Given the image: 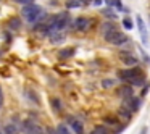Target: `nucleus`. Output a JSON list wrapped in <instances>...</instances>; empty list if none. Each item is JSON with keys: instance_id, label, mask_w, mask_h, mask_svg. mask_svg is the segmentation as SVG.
Wrapping results in <instances>:
<instances>
[{"instance_id": "2", "label": "nucleus", "mask_w": 150, "mask_h": 134, "mask_svg": "<svg viewBox=\"0 0 150 134\" xmlns=\"http://www.w3.org/2000/svg\"><path fill=\"white\" fill-rule=\"evenodd\" d=\"M69 24V15L68 13H58L52 18V21L49 23V33H55V31H63ZM49 34V36H50Z\"/></svg>"}, {"instance_id": "24", "label": "nucleus", "mask_w": 150, "mask_h": 134, "mask_svg": "<svg viewBox=\"0 0 150 134\" xmlns=\"http://www.w3.org/2000/svg\"><path fill=\"white\" fill-rule=\"evenodd\" d=\"M102 86H103L105 89L111 87V86H113V79H105V81H102Z\"/></svg>"}, {"instance_id": "26", "label": "nucleus", "mask_w": 150, "mask_h": 134, "mask_svg": "<svg viewBox=\"0 0 150 134\" xmlns=\"http://www.w3.org/2000/svg\"><path fill=\"white\" fill-rule=\"evenodd\" d=\"M18 4H21V5H29V4H33V0H16Z\"/></svg>"}, {"instance_id": "7", "label": "nucleus", "mask_w": 150, "mask_h": 134, "mask_svg": "<svg viewBox=\"0 0 150 134\" xmlns=\"http://www.w3.org/2000/svg\"><path fill=\"white\" fill-rule=\"evenodd\" d=\"M136 21H137V26H139V31H140L142 42L147 44V40H149V33H147V28H145V23H144L142 16H140V15H137V16H136Z\"/></svg>"}, {"instance_id": "15", "label": "nucleus", "mask_w": 150, "mask_h": 134, "mask_svg": "<svg viewBox=\"0 0 150 134\" xmlns=\"http://www.w3.org/2000/svg\"><path fill=\"white\" fill-rule=\"evenodd\" d=\"M73 55H74V49H65V50H62V52L58 53L60 60H66V58H69V57H73Z\"/></svg>"}, {"instance_id": "8", "label": "nucleus", "mask_w": 150, "mask_h": 134, "mask_svg": "<svg viewBox=\"0 0 150 134\" xmlns=\"http://www.w3.org/2000/svg\"><path fill=\"white\" fill-rule=\"evenodd\" d=\"M120 60L123 63H126V65H129V66H134L137 63V58L131 52H120Z\"/></svg>"}, {"instance_id": "19", "label": "nucleus", "mask_w": 150, "mask_h": 134, "mask_svg": "<svg viewBox=\"0 0 150 134\" xmlns=\"http://www.w3.org/2000/svg\"><path fill=\"white\" fill-rule=\"evenodd\" d=\"M91 134H108V131H107V128H105V126H97V128L92 129Z\"/></svg>"}, {"instance_id": "3", "label": "nucleus", "mask_w": 150, "mask_h": 134, "mask_svg": "<svg viewBox=\"0 0 150 134\" xmlns=\"http://www.w3.org/2000/svg\"><path fill=\"white\" fill-rule=\"evenodd\" d=\"M105 39H107V42L115 44V45H123V44L127 42V36H126L124 33H120L118 29L108 33L107 36H105Z\"/></svg>"}, {"instance_id": "18", "label": "nucleus", "mask_w": 150, "mask_h": 134, "mask_svg": "<svg viewBox=\"0 0 150 134\" xmlns=\"http://www.w3.org/2000/svg\"><path fill=\"white\" fill-rule=\"evenodd\" d=\"M105 124H108V126H118L120 121H118L116 118H113V116H108V118H105Z\"/></svg>"}, {"instance_id": "29", "label": "nucleus", "mask_w": 150, "mask_h": 134, "mask_svg": "<svg viewBox=\"0 0 150 134\" xmlns=\"http://www.w3.org/2000/svg\"><path fill=\"white\" fill-rule=\"evenodd\" d=\"M2 104H4V94H2V89H0V107H2Z\"/></svg>"}, {"instance_id": "4", "label": "nucleus", "mask_w": 150, "mask_h": 134, "mask_svg": "<svg viewBox=\"0 0 150 134\" xmlns=\"http://www.w3.org/2000/svg\"><path fill=\"white\" fill-rule=\"evenodd\" d=\"M137 76H142V71L139 68H134V69H120L118 71V78L121 81H126V82H131L132 79H136Z\"/></svg>"}, {"instance_id": "6", "label": "nucleus", "mask_w": 150, "mask_h": 134, "mask_svg": "<svg viewBox=\"0 0 150 134\" xmlns=\"http://www.w3.org/2000/svg\"><path fill=\"white\" fill-rule=\"evenodd\" d=\"M89 26H91V20H89V18H84V16L76 18V20L73 21V29H76V31H87Z\"/></svg>"}, {"instance_id": "13", "label": "nucleus", "mask_w": 150, "mask_h": 134, "mask_svg": "<svg viewBox=\"0 0 150 134\" xmlns=\"http://www.w3.org/2000/svg\"><path fill=\"white\" fill-rule=\"evenodd\" d=\"M26 131H28V134H42V129H40L37 124H31V123H28L26 126Z\"/></svg>"}, {"instance_id": "25", "label": "nucleus", "mask_w": 150, "mask_h": 134, "mask_svg": "<svg viewBox=\"0 0 150 134\" xmlns=\"http://www.w3.org/2000/svg\"><path fill=\"white\" fill-rule=\"evenodd\" d=\"M102 11H103V15H107V16H110V18H116V15H115L110 8H105V10H102Z\"/></svg>"}, {"instance_id": "17", "label": "nucleus", "mask_w": 150, "mask_h": 134, "mask_svg": "<svg viewBox=\"0 0 150 134\" xmlns=\"http://www.w3.org/2000/svg\"><path fill=\"white\" fill-rule=\"evenodd\" d=\"M55 134H69V131H68V128H66L65 124H58L57 129H55Z\"/></svg>"}, {"instance_id": "21", "label": "nucleus", "mask_w": 150, "mask_h": 134, "mask_svg": "<svg viewBox=\"0 0 150 134\" xmlns=\"http://www.w3.org/2000/svg\"><path fill=\"white\" fill-rule=\"evenodd\" d=\"M108 5H111V7H116L118 10H123V7H121V2L120 0H105Z\"/></svg>"}, {"instance_id": "11", "label": "nucleus", "mask_w": 150, "mask_h": 134, "mask_svg": "<svg viewBox=\"0 0 150 134\" xmlns=\"http://www.w3.org/2000/svg\"><path fill=\"white\" fill-rule=\"evenodd\" d=\"M87 4H89V0H69V2H66V8H79Z\"/></svg>"}, {"instance_id": "1", "label": "nucleus", "mask_w": 150, "mask_h": 134, "mask_svg": "<svg viewBox=\"0 0 150 134\" xmlns=\"http://www.w3.org/2000/svg\"><path fill=\"white\" fill-rule=\"evenodd\" d=\"M23 18L31 24L39 23V21L44 18V10L39 7V5H34V4L24 5L23 7Z\"/></svg>"}, {"instance_id": "22", "label": "nucleus", "mask_w": 150, "mask_h": 134, "mask_svg": "<svg viewBox=\"0 0 150 134\" xmlns=\"http://www.w3.org/2000/svg\"><path fill=\"white\" fill-rule=\"evenodd\" d=\"M10 26L13 28V29H20V26H21L20 20H18V18H11V20H10Z\"/></svg>"}, {"instance_id": "9", "label": "nucleus", "mask_w": 150, "mask_h": 134, "mask_svg": "<svg viewBox=\"0 0 150 134\" xmlns=\"http://www.w3.org/2000/svg\"><path fill=\"white\" fill-rule=\"evenodd\" d=\"M68 123H69V126L74 129L76 134H84V128H82V123L79 120H76L74 116H68Z\"/></svg>"}, {"instance_id": "12", "label": "nucleus", "mask_w": 150, "mask_h": 134, "mask_svg": "<svg viewBox=\"0 0 150 134\" xmlns=\"http://www.w3.org/2000/svg\"><path fill=\"white\" fill-rule=\"evenodd\" d=\"M118 95H120V97H123V99L131 97V95H132V86H123V87H120Z\"/></svg>"}, {"instance_id": "27", "label": "nucleus", "mask_w": 150, "mask_h": 134, "mask_svg": "<svg viewBox=\"0 0 150 134\" xmlns=\"http://www.w3.org/2000/svg\"><path fill=\"white\" fill-rule=\"evenodd\" d=\"M52 104H53V107H55L57 110H60V102L57 100V99H53V100H52Z\"/></svg>"}, {"instance_id": "30", "label": "nucleus", "mask_w": 150, "mask_h": 134, "mask_svg": "<svg viewBox=\"0 0 150 134\" xmlns=\"http://www.w3.org/2000/svg\"><path fill=\"white\" fill-rule=\"evenodd\" d=\"M139 134H147V128H142V129H140V133Z\"/></svg>"}, {"instance_id": "23", "label": "nucleus", "mask_w": 150, "mask_h": 134, "mask_svg": "<svg viewBox=\"0 0 150 134\" xmlns=\"http://www.w3.org/2000/svg\"><path fill=\"white\" fill-rule=\"evenodd\" d=\"M7 134H18L16 124H8V126H7Z\"/></svg>"}, {"instance_id": "20", "label": "nucleus", "mask_w": 150, "mask_h": 134, "mask_svg": "<svg viewBox=\"0 0 150 134\" xmlns=\"http://www.w3.org/2000/svg\"><path fill=\"white\" fill-rule=\"evenodd\" d=\"M123 26H124V29L131 31V29L134 28V24H132V20H131V18H124V20H123Z\"/></svg>"}, {"instance_id": "28", "label": "nucleus", "mask_w": 150, "mask_h": 134, "mask_svg": "<svg viewBox=\"0 0 150 134\" xmlns=\"http://www.w3.org/2000/svg\"><path fill=\"white\" fill-rule=\"evenodd\" d=\"M92 4H94L95 7H100V5H102V0H92Z\"/></svg>"}, {"instance_id": "5", "label": "nucleus", "mask_w": 150, "mask_h": 134, "mask_svg": "<svg viewBox=\"0 0 150 134\" xmlns=\"http://www.w3.org/2000/svg\"><path fill=\"white\" fill-rule=\"evenodd\" d=\"M121 107L129 110L131 113H134V111H137L140 108V100L137 97H134V95H131V97L123 99V105H121Z\"/></svg>"}, {"instance_id": "16", "label": "nucleus", "mask_w": 150, "mask_h": 134, "mask_svg": "<svg viewBox=\"0 0 150 134\" xmlns=\"http://www.w3.org/2000/svg\"><path fill=\"white\" fill-rule=\"evenodd\" d=\"M129 84L131 86H144V84H145V78H144V76H137V78L132 79Z\"/></svg>"}, {"instance_id": "14", "label": "nucleus", "mask_w": 150, "mask_h": 134, "mask_svg": "<svg viewBox=\"0 0 150 134\" xmlns=\"http://www.w3.org/2000/svg\"><path fill=\"white\" fill-rule=\"evenodd\" d=\"M100 29H102V34H103V36H107L108 33H111V31L116 29V26H115L113 23H103V24H102Z\"/></svg>"}, {"instance_id": "10", "label": "nucleus", "mask_w": 150, "mask_h": 134, "mask_svg": "<svg viewBox=\"0 0 150 134\" xmlns=\"http://www.w3.org/2000/svg\"><path fill=\"white\" fill-rule=\"evenodd\" d=\"M65 40V34L62 31H55V33L50 34V42L52 44H62Z\"/></svg>"}]
</instances>
